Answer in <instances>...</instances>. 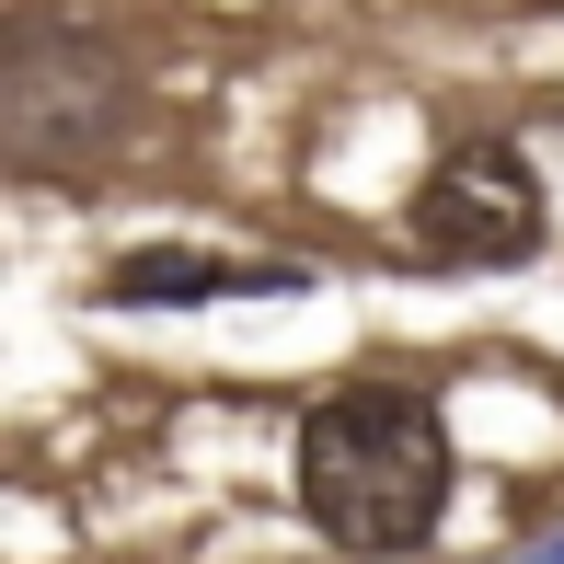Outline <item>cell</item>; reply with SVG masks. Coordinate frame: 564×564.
<instances>
[{
  "label": "cell",
  "mask_w": 564,
  "mask_h": 564,
  "mask_svg": "<svg viewBox=\"0 0 564 564\" xmlns=\"http://www.w3.org/2000/svg\"><path fill=\"white\" fill-rule=\"evenodd\" d=\"M300 519L335 553L403 564L449 519V415L415 380H346L300 415Z\"/></svg>",
  "instance_id": "6da1fadb"
},
{
  "label": "cell",
  "mask_w": 564,
  "mask_h": 564,
  "mask_svg": "<svg viewBox=\"0 0 564 564\" xmlns=\"http://www.w3.org/2000/svg\"><path fill=\"white\" fill-rule=\"evenodd\" d=\"M127 105H139V82H127V58L93 35V23L12 12V35H0V150H12L23 173L105 162Z\"/></svg>",
  "instance_id": "7a4b0ae2"
},
{
  "label": "cell",
  "mask_w": 564,
  "mask_h": 564,
  "mask_svg": "<svg viewBox=\"0 0 564 564\" xmlns=\"http://www.w3.org/2000/svg\"><path fill=\"white\" fill-rule=\"evenodd\" d=\"M426 265H530L542 253V173L519 139H449L403 208Z\"/></svg>",
  "instance_id": "3957f363"
},
{
  "label": "cell",
  "mask_w": 564,
  "mask_h": 564,
  "mask_svg": "<svg viewBox=\"0 0 564 564\" xmlns=\"http://www.w3.org/2000/svg\"><path fill=\"white\" fill-rule=\"evenodd\" d=\"M312 265L289 253H196V242H139L116 253L105 312H208V300H300Z\"/></svg>",
  "instance_id": "277c9868"
},
{
  "label": "cell",
  "mask_w": 564,
  "mask_h": 564,
  "mask_svg": "<svg viewBox=\"0 0 564 564\" xmlns=\"http://www.w3.org/2000/svg\"><path fill=\"white\" fill-rule=\"evenodd\" d=\"M507 564H564V530H542V542H519Z\"/></svg>",
  "instance_id": "5b68a950"
}]
</instances>
